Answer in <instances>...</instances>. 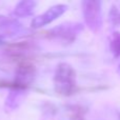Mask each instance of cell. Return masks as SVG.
<instances>
[{
	"mask_svg": "<svg viewBox=\"0 0 120 120\" xmlns=\"http://www.w3.org/2000/svg\"><path fill=\"white\" fill-rule=\"evenodd\" d=\"M55 90L61 95H71L76 91V73L68 63L57 66L54 77Z\"/></svg>",
	"mask_w": 120,
	"mask_h": 120,
	"instance_id": "1",
	"label": "cell"
},
{
	"mask_svg": "<svg viewBox=\"0 0 120 120\" xmlns=\"http://www.w3.org/2000/svg\"><path fill=\"white\" fill-rule=\"evenodd\" d=\"M82 13L89 29L97 32L101 25V2L97 0H85L82 2Z\"/></svg>",
	"mask_w": 120,
	"mask_h": 120,
	"instance_id": "2",
	"label": "cell"
},
{
	"mask_svg": "<svg viewBox=\"0 0 120 120\" xmlns=\"http://www.w3.org/2000/svg\"><path fill=\"white\" fill-rule=\"evenodd\" d=\"M82 24L80 23H64L52 30L51 34L53 37L59 38L63 41L72 42L73 40H75L77 35L82 31Z\"/></svg>",
	"mask_w": 120,
	"mask_h": 120,
	"instance_id": "3",
	"label": "cell"
},
{
	"mask_svg": "<svg viewBox=\"0 0 120 120\" xmlns=\"http://www.w3.org/2000/svg\"><path fill=\"white\" fill-rule=\"evenodd\" d=\"M66 8H68V6L64 5V4H57V5H55V6H52V8H49L44 14L36 17V18L32 21V25H33L34 27H40V26L49 24V23L53 22L54 20H56L59 16H61L66 11Z\"/></svg>",
	"mask_w": 120,
	"mask_h": 120,
	"instance_id": "4",
	"label": "cell"
},
{
	"mask_svg": "<svg viewBox=\"0 0 120 120\" xmlns=\"http://www.w3.org/2000/svg\"><path fill=\"white\" fill-rule=\"evenodd\" d=\"M111 51L115 58L120 57V32L113 33L112 40H111Z\"/></svg>",
	"mask_w": 120,
	"mask_h": 120,
	"instance_id": "5",
	"label": "cell"
},
{
	"mask_svg": "<svg viewBox=\"0 0 120 120\" xmlns=\"http://www.w3.org/2000/svg\"><path fill=\"white\" fill-rule=\"evenodd\" d=\"M30 3H31V2H21V3H19L16 11H15V13H17L18 15H27V14H30V13H32L35 3H34L33 5H31L30 8H27V5H30Z\"/></svg>",
	"mask_w": 120,
	"mask_h": 120,
	"instance_id": "6",
	"label": "cell"
},
{
	"mask_svg": "<svg viewBox=\"0 0 120 120\" xmlns=\"http://www.w3.org/2000/svg\"><path fill=\"white\" fill-rule=\"evenodd\" d=\"M118 74H119V76H120V64H119V66H118Z\"/></svg>",
	"mask_w": 120,
	"mask_h": 120,
	"instance_id": "7",
	"label": "cell"
}]
</instances>
